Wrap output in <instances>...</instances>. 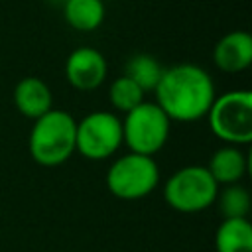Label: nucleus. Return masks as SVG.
<instances>
[{
	"mask_svg": "<svg viewBox=\"0 0 252 252\" xmlns=\"http://www.w3.org/2000/svg\"><path fill=\"white\" fill-rule=\"evenodd\" d=\"M158 106L175 122H195L207 116L215 100V85L211 75L193 63H179L163 69L154 89Z\"/></svg>",
	"mask_w": 252,
	"mask_h": 252,
	"instance_id": "f257e3e1",
	"label": "nucleus"
},
{
	"mask_svg": "<svg viewBox=\"0 0 252 252\" xmlns=\"http://www.w3.org/2000/svg\"><path fill=\"white\" fill-rule=\"evenodd\" d=\"M75 118L65 110H49L33 120L30 132V154L45 167L61 165L75 152Z\"/></svg>",
	"mask_w": 252,
	"mask_h": 252,
	"instance_id": "f03ea898",
	"label": "nucleus"
},
{
	"mask_svg": "<svg viewBox=\"0 0 252 252\" xmlns=\"http://www.w3.org/2000/svg\"><path fill=\"white\" fill-rule=\"evenodd\" d=\"M207 118L219 140L230 146L248 144L252 140V93L228 91L215 96Z\"/></svg>",
	"mask_w": 252,
	"mask_h": 252,
	"instance_id": "7ed1b4c3",
	"label": "nucleus"
},
{
	"mask_svg": "<svg viewBox=\"0 0 252 252\" xmlns=\"http://www.w3.org/2000/svg\"><path fill=\"white\" fill-rule=\"evenodd\" d=\"M219 185L205 165H185L177 169L163 187L165 203L179 213H199L217 199Z\"/></svg>",
	"mask_w": 252,
	"mask_h": 252,
	"instance_id": "20e7f679",
	"label": "nucleus"
},
{
	"mask_svg": "<svg viewBox=\"0 0 252 252\" xmlns=\"http://www.w3.org/2000/svg\"><path fill=\"white\" fill-rule=\"evenodd\" d=\"M169 118L156 104L142 100L138 106L126 112L122 120V144L134 154L154 156L159 152L169 136Z\"/></svg>",
	"mask_w": 252,
	"mask_h": 252,
	"instance_id": "39448f33",
	"label": "nucleus"
},
{
	"mask_svg": "<svg viewBox=\"0 0 252 252\" xmlns=\"http://www.w3.org/2000/svg\"><path fill=\"white\" fill-rule=\"evenodd\" d=\"M159 181V167L152 156L142 154H126L118 158L108 173H106V187L108 191L124 201H134L150 195Z\"/></svg>",
	"mask_w": 252,
	"mask_h": 252,
	"instance_id": "423d86ee",
	"label": "nucleus"
},
{
	"mask_svg": "<svg viewBox=\"0 0 252 252\" xmlns=\"http://www.w3.org/2000/svg\"><path fill=\"white\" fill-rule=\"evenodd\" d=\"M122 144V120L106 110L87 114L77 122L75 150L87 159H106Z\"/></svg>",
	"mask_w": 252,
	"mask_h": 252,
	"instance_id": "0eeeda50",
	"label": "nucleus"
},
{
	"mask_svg": "<svg viewBox=\"0 0 252 252\" xmlns=\"http://www.w3.org/2000/svg\"><path fill=\"white\" fill-rule=\"evenodd\" d=\"M65 75L77 91H94L106 79V61L94 47H77L65 61Z\"/></svg>",
	"mask_w": 252,
	"mask_h": 252,
	"instance_id": "6e6552de",
	"label": "nucleus"
},
{
	"mask_svg": "<svg viewBox=\"0 0 252 252\" xmlns=\"http://www.w3.org/2000/svg\"><path fill=\"white\" fill-rule=\"evenodd\" d=\"M215 65L224 73H240L252 63V37L248 32H230L222 35L213 49Z\"/></svg>",
	"mask_w": 252,
	"mask_h": 252,
	"instance_id": "1a4fd4ad",
	"label": "nucleus"
},
{
	"mask_svg": "<svg viewBox=\"0 0 252 252\" xmlns=\"http://www.w3.org/2000/svg\"><path fill=\"white\" fill-rule=\"evenodd\" d=\"M51 89L39 77H24L14 89V104L26 118H39L51 110Z\"/></svg>",
	"mask_w": 252,
	"mask_h": 252,
	"instance_id": "9d476101",
	"label": "nucleus"
},
{
	"mask_svg": "<svg viewBox=\"0 0 252 252\" xmlns=\"http://www.w3.org/2000/svg\"><path fill=\"white\" fill-rule=\"evenodd\" d=\"M207 169L213 175V179L217 181V185H230V183H238L242 179V175L248 169V163H246L244 152L238 146L228 144L224 148H219L211 156Z\"/></svg>",
	"mask_w": 252,
	"mask_h": 252,
	"instance_id": "9b49d317",
	"label": "nucleus"
},
{
	"mask_svg": "<svg viewBox=\"0 0 252 252\" xmlns=\"http://www.w3.org/2000/svg\"><path fill=\"white\" fill-rule=\"evenodd\" d=\"M217 252H252V226L246 219H224L215 232Z\"/></svg>",
	"mask_w": 252,
	"mask_h": 252,
	"instance_id": "f8f14e48",
	"label": "nucleus"
},
{
	"mask_svg": "<svg viewBox=\"0 0 252 252\" xmlns=\"http://www.w3.org/2000/svg\"><path fill=\"white\" fill-rule=\"evenodd\" d=\"M63 16L73 30L93 32L104 20L102 0H67L63 4Z\"/></svg>",
	"mask_w": 252,
	"mask_h": 252,
	"instance_id": "ddd939ff",
	"label": "nucleus"
},
{
	"mask_svg": "<svg viewBox=\"0 0 252 252\" xmlns=\"http://www.w3.org/2000/svg\"><path fill=\"white\" fill-rule=\"evenodd\" d=\"M163 67L159 65V61L148 53H136L128 59L126 67H124V75L128 79H132L144 93L154 91L161 79Z\"/></svg>",
	"mask_w": 252,
	"mask_h": 252,
	"instance_id": "4468645a",
	"label": "nucleus"
},
{
	"mask_svg": "<svg viewBox=\"0 0 252 252\" xmlns=\"http://www.w3.org/2000/svg\"><path fill=\"white\" fill-rule=\"evenodd\" d=\"M215 203L222 219H246L250 211V195L238 183L224 185L222 191H217Z\"/></svg>",
	"mask_w": 252,
	"mask_h": 252,
	"instance_id": "2eb2a0df",
	"label": "nucleus"
},
{
	"mask_svg": "<svg viewBox=\"0 0 252 252\" xmlns=\"http://www.w3.org/2000/svg\"><path fill=\"white\" fill-rule=\"evenodd\" d=\"M108 100L116 110L126 114L128 110H132L134 106H138L144 100V91L132 79L122 75L112 81L110 91H108Z\"/></svg>",
	"mask_w": 252,
	"mask_h": 252,
	"instance_id": "dca6fc26",
	"label": "nucleus"
},
{
	"mask_svg": "<svg viewBox=\"0 0 252 252\" xmlns=\"http://www.w3.org/2000/svg\"><path fill=\"white\" fill-rule=\"evenodd\" d=\"M47 2H49V4H55V6H63L67 0H47Z\"/></svg>",
	"mask_w": 252,
	"mask_h": 252,
	"instance_id": "f3484780",
	"label": "nucleus"
}]
</instances>
